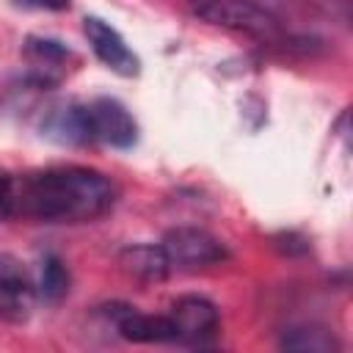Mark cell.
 Masks as SVG:
<instances>
[{"mask_svg": "<svg viewBox=\"0 0 353 353\" xmlns=\"http://www.w3.org/2000/svg\"><path fill=\"white\" fill-rule=\"evenodd\" d=\"M279 347L295 353H334L339 350V339L323 325H292L281 334Z\"/></svg>", "mask_w": 353, "mask_h": 353, "instance_id": "obj_11", "label": "cell"}, {"mask_svg": "<svg viewBox=\"0 0 353 353\" xmlns=\"http://www.w3.org/2000/svg\"><path fill=\"white\" fill-rule=\"evenodd\" d=\"M168 317L176 328V342L190 345V347H204L218 334V325H221L218 306L210 298H201V295L176 298Z\"/></svg>", "mask_w": 353, "mask_h": 353, "instance_id": "obj_4", "label": "cell"}, {"mask_svg": "<svg viewBox=\"0 0 353 353\" xmlns=\"http://www.w3.org/2000/svg\"><path fill=\"white\" fill-rule=\"evenodd\" d=\"M69 284H72V279H69V268L63 265V259L55 254H44L39 262V279H36L39 301H44V303L63 301L69 292Z\"/></svg>", "mask_w": 353, "mask_h": 353, "instance_id": "obj_12", "label": "cell"}, {"mask_svg": "<svg viewBox=\"0 0 353 353\" xmlns=\"http://www.w3.org/2000/svg\"><path fill=\"white\" fill-rule=\"evenodd\" d=\"M83 33L94 50V55L108 66L113 69L116 74H124V77H132L138 74L141 69V61L138 55L127 47V41L121 39V33L116 28H110L105 19L99 17H85L83 19Z\"/></svg>", "mask_w": 353, "mask_h": 353, "instance_id": "obj_8", "label": "cell"}, {"mask_svg": "<svg viewBox=\"0 0 353 353\" xmlns=\"http://www.w3.org/2000/svg\"><path fill=\"white\" fill-rule=\"evenodd\" d=\"M102 312L113 323L116 334L127 342H138V345L176 342V328L168 314H143L127 303H108Z\"/></svg>", "mask_w": 353, "mask_h": 353, "instance_id": "obj_6", "label": "cell"}, {"mask_svg": "<svg viewBox=\"0 0 353 353\" xmlns=\"http://www.w3.org/2000/svg\"><path fill=\"white\" fill-rule=\"evenodd\" d=\"M119 265L124 273H130L138 281H163L174 270L163 245H152V243H138V245L121 248Z\"/></svg>", "mask_w": 353, "mask_h": 353, "instance_id": "obj_10", "label": "cell"}, {"mask_svg": "<svg viewBox=\"0 0 353 353\" xmlns=\"http://www.w3.org/2000/svg\"><path fill=\"white\" fill-rule=\"evenodd\" d=\"M116 201V185L97 168L52 165L17 176V218L41 223H85Z\"/></svg>", "mask_w": 353, "mask_h": 353, "instance_id": "obj_1", "label": "cell"}, {"mask_svg": "<svg viewBox=\"0 0 353 353\" xmlns=\"http://www.w3.org/2000/svg\"><path fill=\"white\" fill-rule=\"evenodd\" d=\"M25 50H28L30 58H36V63H47V66L63 63L66 55H69V50H66L61 41H55V39H36V36L28 39Z\"/></svg>", "mask_w": 353, "mask_h": 353, "instance_id": "obj_13", "label": "cell"}, {"mask_svg": "<svg viewBox=\"0 0 353 353\" xmlns=\"http://www.w3.org/2000/svg\"><path fill=\"white\" fill-rule=\"evenodd\" d=\"M323 14H328V17H339L342 22L347 19V6H350V0H312Z\"/></svg>", "mask_w": 353, "mask_h": 353, "instance_id": "obj_15", "label": "cell"}, {"mask_svg": "<svg viewBox=\"0 0 353 353\" xmlns=\"http://www.w3.org/2000/svg\"><path fill=\"white\" fill-rule=\"evenodd\" d=\"M160 245L168 254L171 268H179V270L212 268V265H221L229 259L226 245L215 234H210L207 229H199V226L171 229V232H165Z\"/></svg>", "mask_w": 353, "mask_h": 353, "instance_id": "obj_3", "label": "cell"}, {"mask_svg": "<svg viewBox=\"0 0 353 353\" xmlns=\"http://www.w3.org/2000/svg\"><path fill=\"white\" fill-rule=\"evenodd\" d=\"M36 301V281L25 265L11 254H0V317L8 323H25L33 314Z\"/></svg>", "mask_w": 353, "mask_h": 353, "instance_id": "obj_5", "label": "cell"}, {"mask_svg": "<svg viewBox=\"0 0 353 353\" xmlns=\"http://www.w3.org/2000/svg\"><path fill=\"white\" fill-rule=\"evenodd\" d=\"M88 121H91L94 141H102L108 146L130 149L138 141V124L119 99L99 97L88 102Z\"/></svg>", "mask_w": 353, "mask_h": 353, "instance_id": "obj_7", "label": "cell"}, {"mask_svg": "<svg viewBox=\"0 0 353 353\" xmlns=\"http://www.w3.org/2000/svg\"><path fill=\"white\" fill-rule=\"evenodd\" d=\"M0 218H17V176L0 168Z\"/></svg>", "mask_w": 353, "mask_h": 353, "instance_id": "obj_14", "label": "cell"}, {"mask_svg": "<svg viewBox=\"0 0 353 353\" xmlns=\"http://www.w3.org/2000/svg\"><path fill=\"white\" fill-rule=\"evenodd\" d=\"M188 14L215 28L245 33L262 41H279L284 36L276 14L265 11L256 0H182Z\"/></svg>", "mask_w": 353, "mask_h": 353, "instance_id": "obj_2", "label": "cell"}, {"mask_svg": "<svg viewBox=\"0 0 353 353\" xmlns=\"http://www.w3.org/2000/svg\"><path fill=\"white\" fill-rule=\"evenodd\" d=\"M41 135L58 141V143H91V121H88V105H55L47 110L41 121Z\"/></svg>", "mask_w": 353, "mask_h": 353, "instance_id": "obj_9", "label": "cell"}, {"mask_svg": "<svg viewBox=\"0 0 353 353\" xmlns=\"http://www.w3.org/2000/svg\"><path fill=\"white\" fill-rule=\"evenodd\" d=\"M22 8H39V11H66L69 0H14Z\"/></svg>", "mask_w": 353, "mask_h": 353, "instance_id": "obj_16", "label": "cell"}]
</instances>
